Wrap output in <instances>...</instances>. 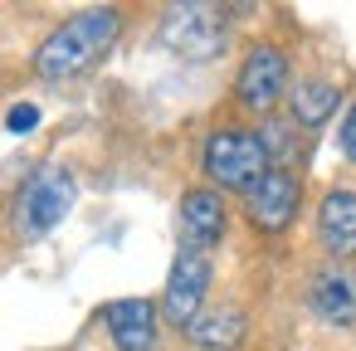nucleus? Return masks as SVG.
Returning <instances> with one entry per match:
<instances>
[{"mask_svg": "<svg viewBox=\"0 0 356 351\" xmlns=\"http://www.w3.org/2000/svg\"><path fill=\"white\" fill-rule=\"evenodd\" d=\"M122 35V10L113 6H93V10H79L74 20H64L35 54V74L40 79H74L83 69H93Z\"/></svg>", "mask_w": 356, "mask_h": 351, "instance_id": "1", "label": "nucleus"}, {"mask_svg": "<svg viewBox=\"0 0 356 351\" xmlns=\"http://www.w3.org/2000/svg\"><path fill=\"white\" fill-rule=\"evenodd\" d=\"M200 166H205V176H210L220 190H254V186L273 171L264 137L249 132V127H215L210 142H205Z\"/></svg>", "mask_w": 356, "mask_h": 351, "instance_id": "2", "label": "nucleus"}, {"mask_svg": "<svg viewBox=\"0 0 356 351\" xmlns=\"http://www.w3.org/2000/svg\"><path fill=\"white\" fill-rule=\"evenodd\" d=\"M74 176L64 171V166H40L25 186H20V195H15V210H10V220H15V234L20 239H40V234H49L69 210H74Z\"/></svg>", "mask_w": 356, "mask_h": 351, "instance_id": "3", "label": "nucleus"}, {"mask_svg": "<svg viewBox=\"0 0 356 351\" xmlns=\"http://www.w3.org/2000/svg\"><path fill=\"white\" fill-rule=\"evenodd\" d=\"M161 44L181 59H215L229 44V15L220 6H171L161 20Z\"/></svg>", "mask_w": 356, "mask_h": 351, "instance_id": "4", "label": "nucleus"}, {"mask_svg": "<svg viewBox=\"0 0 356 351\" xmlns=\"http://www.w3.org/2000/svg\"><path fill=\"white\" fill-rule=\"evenodd\" d=\"M234 93H239V103L249 113H268L288 93V59H283V49H273V44L249 49V59H244V69L234 79Z\"/></svg>", "mask_w": 356, "mask_h": 351, "instance_id": "5", "label": "nucleus"}, {"mask_svg": "<svg viewBox=\"0 0 356 351\" xmlns=\"http://www.w3.org/2000/svg\"><path fill=\"white\" fill-rule=\"evenodd\" d=\"M205 288H210V259H205V254H195V249H181V254H176V263H171L166 293H161V312H166L176 327H191V322L200 317Z\"/></svg>", "mask_w": 356, "mask_h": 351, "instance_id": "6", "label": "nucleus"}, {"mask_svg": "<svg viewBox=\"0 0 356 351\" xmlns=\"http://www.w3.org/2000/svg\"><path fill=\"white\" fill-rule=\"evenodd\" d=\"M298 200H302V186H298V176L293 171H268L254 190H244V215L259 225V229H268V234H278V229H288L293 225V215H298Z\"/></svg>", "mask_w": 356, "mask_h": 351, "instance_id": "7", "label": "nucleus"}, {"mask_svg": "<svg viewBox=\"0 0 356 351\" xmlns=\"http://www.w3.org/2000/svg\"><path fill=\"white\" fill-rule=\"evenodd\" d=\"M307 302L322 322L332 327H351L356 322V273L332 263V268H317L312 283H307Z\"/></svg>", "mask_w": 356, "mask_h": 351, "instance_id": "8", "label": "nucleus"}, {"mask_svg": "<svg viewBox=\"0 0 356 351\" xmlns=\"http://www.w3.org/2000/svg\"><path fill=\"white\" fill-rule=\"evenodd\" d=\"M220 234H225V200H220V190H186L181 195V239H186V249H195V254H205V249H215L220 244Z\"/></svg>", "mask_w": 356, "mask_h": 351, "instance_id": "9", "label": "nucleus"}, {"mask_svg": "<svg viewBox=\"0 0 356 351\" xmlns=\"http://www.w3.org/2000/svg\"><path fill=\"white\" fill-rule=\"evenodd\" d=\"M108 336L118 341V351H152L156 346V307L147 297H118L103 312Z\"/></svg>", "mask_w": 356, "mask_h": 351, "instance_id": "10", "label": "nucleus"}, {"mask_svg": "<svg viewBox=\"0 0 356 351\" xmlns=\"http://www.w3.org/2000/svg\"><path fill=\"white\" fill-rule=\"evenodd\" d=\"M317 234H322V249L332 259H351L356 254V190H327L322 195Z\"/></svg>", "mask_w": 356, "mask_h": 351, "instance_id": "11", "label": "nucleus"}, {"mask_svg": "<svg viewBox=\"0 0 356 351\" xmlns=\"http://www.w3.org/2000/svg\"><path fill=\"white\" fill-rule=\"evenodd\" d=\"M337 83H327V79H302L293 93H288V103H293V122L298 127H322L332 113H337Z\"/></svg>", "mask_w": 356, "mask_h": 351, "instance_id": "12", "label": "nucleus"}, {"mask_svg": "<svg viewBox=\"0 0 356 351\" xmlns=\"http://www.w3.org/2000/svg\"><path fill=\"white\" fill-rule=\"evenodd\" d=\"M186 336L200 346V351H229L239 336H244V317L234 312V307H220V312H200L191 327H186Z\"/></svg>", "mask_w": 356, "mask_h": 351, "instance_id": "13", "label": "nucleus"}, {"mask_svg": "<svg viewBox=\"0 0 356 351\" xmlns=\"http://www.w3.org/2000/svg\"><path fill=\"white\" fill-rule=\"evenodd\" d=\"M35 122H40V108H35V103H15V108L6 113V127H10V132H20V137H25Z\"/></svg>", "mask_w": 356, "mask_h": 351, "instance_id": "14", "label": "nucleus"}, {"mask_svg": "<svg viewBox=\"0 0 356 351\" xmlns=\"http://www.w3.org/2000/svg\"><path fill=\"white\" fill-rule=\"evenodd\" d=\"M337 147H341V156H351V161H356V103H351V108H346V117H341Z\"/></svg>", "mask_w": 356, "mask_h": 351, "instance_id": "15", "label": "nucleus"}]
</instances>
